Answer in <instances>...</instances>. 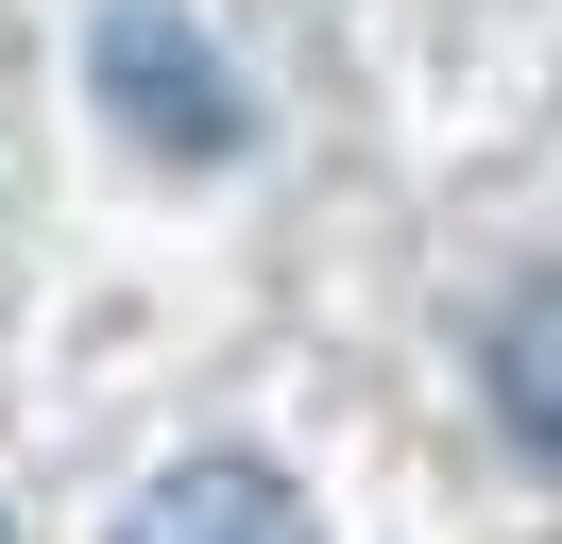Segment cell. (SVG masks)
<instances>
[{
	"mask_svg": "<svg viewBox=\"0 0 562 544\" xmlns=\"http://www.w3.org/2000/svg\"><path fill=\"white\" fill-rule=\"evenodd\" d=\"M103 102H120V136H154L171 170H205V154H239V86H222V52L171 18V0H120L103 18Z\"/></svg>",
	"mask_w": 562,
	"mask_h": 544,
	"instance_id": "obj_1",
	"label": "cell"
},
{
	"mask_svg": "<svg viewBox=\"0 0 562 544\" xmlns=\"http://www.w3.org/2000/svg\"><path fill=\"white\" fill-rule=\"evenodd\" d=\"M120 544H324V528H307V494H290L273 460L222 442V460H171V476H154V494L120 510Z\"/></svg>",
	"mask_w": 562,
	"mask_h": 544,
	"instance_id": "obj_2",
	"label": "cell"
},
{
	"mask_svg": "<svg viewBox=\"0 0 562 544\" xmlns=\"http://www.w3.org/2000/svg\"><path fill=\"white\" fill-rule=\"evenodd\" d=\"M494 408H512L528 460H562V272H528L512 324H494Z\"/></svg>",
	"mask_w": 562,
	"mask_h": 544,
	"instance_id": "obj_3",
	"label": "cell"
}]
</instances>
